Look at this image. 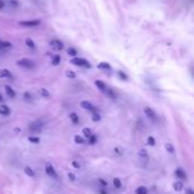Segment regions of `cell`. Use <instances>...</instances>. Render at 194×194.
Masks as SVG:
<instances>
[{"label": "cell", "mask_w": 194, "mask_h": 194, "mask_svg": "<svg viewBox=\"0 0 194 194\" xmlns=\"http://www.w3.org/2000/svg\"><path fill=\"white\" fill-rule=\"evenodd\" d=\"M71 63L74 64V65H77V66H84V68H87V69H90V68H92L90 63H89L87 60H85V58L74 57V58L71 60Z\"/></svg>", "instance_id": "cell-1"}, {"label": "cell", "mask_w": 194, "mask_h": 194, "mask_svg": "<svg viewBox=\"0 0 194 194\" xmlns=\"http://www.w3.org/2000/svg\"><path fill=\"white\" fill-rule=\"evenodd\" d=\"M17 65L25 68V69H33L34 68V63L29 58H22V60L17 61Z\"/></svg>", "instance_id": "cell-2"}, {"label": "cell", "mask_w": 194, "mask_h": 194, "mask_svg": "<svg viewBox=\"0 0 194 194\" xmlns=\"http://www.w3.org/2000/svg\"><path fill=\"white\" fill-rule=\"evenodd\" d=\"M40 21L39 19H33V21H21L19 25L22 26H26V27H33V26H38L40 25Z\"/></svg>", "instance_id": "cell-3"}, {"label": "cell", "mask_w": 194, "mask_h": 194, "mask_svg": "<svg viewBox=\"0 0 194 194\" xmlns=\"http://www.w3.org/2000/svg\"><path fill=\"white\" fill-rule=\"evenodd\" d=\"M144 113L146 114V116H147L150 120L157 121V114H155V112H154L151 107H144Z\"/></svg>", "instance_id": "cell-4"}, {"label": "cell", "mask_w": 194, "mask_h": 194, "mask_svg": "<svg viewBox=\"0 0 194 194\" xmlns=\"http://www.w3.org/2000/svg\"><path fill=\"white\" fill-rule=\"evenodd\" d=\"M45 170H46V174L53 178H56L57 177V174L54 169V167L50 165V163H46V167H45Z\"/></svg>", "instance_id": "cell-5"}, {"label": "cell", "mask_w": 194, "mask_h": 194, "mask_svg": "<svg viewBox=\"0 0 194 194\" xmlns=\"http://www.w3.org/2000/svg\"><path fill=\"white\" fill-rule=\"evenodd\" d=\"M50 47L54 48V49H56V50H62V49L64 48V45H63V42H62L61 40L54 39V40L50 41Z\"/></svg>", "instance_id": "cell-6"}, {"label": "cell", "mask_w": 194, "mask_h": 194, "mask_svg": "<svg viewBox=\"0 0 194 194\" xmlns=\"http://www.w3.org/2000/svg\"><path fill=\"white\" fill-rule=\"evenodd\" d=\"M81 107H84V108H86V110H88V111H92L93 113H95L97 112V108L90 103V102H88V100H84V102H81Z\"/></svg>", "instance_id": "cell-7"}, {"label": "cell", "mask_w": 194, "mask_h": 194, "mask_svg": "<svg viewBox=\"0 0 194 194\" xmlns=\"http://www.w3.org/2000/svg\"><path fill=\"white\" fill-rule=\"evenodd\" d=\"M41 128H42V123L40 121H34L30 126V130H32V131H40Z\"/></svg>", "instance_id": "cell-8"}, {"label": "cell", "mask_w": 194, "mask_h": 194, "mask_svg": "<svg viewBox=\"0 0 194 194\" xmlns=\"http://www.w3.org/2000/svg\"><path fill=\"white\" fill-rule=\"evenodd\" d=\"M0 78H13V74L6 69H0Z\"/></svg>", "instance_id": "cell-9"}, {"label": "cell", "mask_w": 194, "mask_h": 194, "mask_svg": "<svg viewBox=\"0 0 194 194\" xmlns=\"http://www.w3.org/2000/svg\"><path fill=\"white\" fill-rule=\"evenodd\" d=\"M9 113H10V108L7 105H5V104L0 105V114L1 115H8Z\"/></svg>", "instance_id": "cell-10"}, {"label": "cell", "mask_w": 194, "mask_h": 194, "mask_svg": "<svg viewBox=\"0 0 194 194\" xmlns=\"http://www.w3.org/2000/svg\"><path fill=\"white\" fill-rule=\"evenodd\" d=\"M5 90H6V94L10 97V98H14V97L16 96V93H15V90H14V89H13L10 86H6V87H5Z\"/></svg>", "instance_id": "cell-11"}, {"label": "cell", "mask_w": 194, "mask_h": 194, "mask_svg": "<svg viewBox=\"0 0 194 194\" xmlns=\"http://www.w3.org/2000/svg\"><path fill=\"white\" fill-rule=\"evenodd\" d=\"M95 85H96V87L99 89V90H102V92H106V86H105V84H104L103 81H100V80H96V81H95Z\"/></svg>", "instance_id": "cell-12"}, {"label": "cell", "mask_w": 194, "mask_h": 194, "mask_svg": "<svg viewBox=\"0 0 194 194\" xmlns=\"http://www.w3.org/2000/svg\"><path fill=\"white\" fill-rule=\"evenodd\" d=\"M135 192H136V194H147L149 193V190L145 186H138Z\"/></svg>", "instance_id": "cell-13"}, {"label": "cell", "mask_w": 194, "mask_h": 194, "mask_svg": "<svg viewBox=\"0 0 194 194\" xmlns=\"http://www.w3.org/2000/svg\"><path fill=\"white\" fill-rule=\"evenodd\" d=\"M183 187H184V184H183L182 182H175V183H174V189H175V191L181 192V191L183 190Z\"/></svg>", "instance_id": "cell-14"}, {"label": "cell", "mask_w": 194, "mask_h": 194, "mask_svg": "<svg viewBox=\"0 0 194 194\" xmlns=\"http://www.w3.org/2000/svg\"><path fill=\"white\" fill-rule=\"evenodd\" d=\"M175 174H176L177 177H179V178H182V179H186V174H185V171H183L182 169H177Z\"/></svg>", "instance_id": "cell-15"}, {"label": "cell", "mask_w": 194, "mask_h": 194, "mask_svg": "<svg viewBox=\"0 0 194 194\" xmlns=\"http://www.w3.org/2000/svg\"><path fill=\"white\" fill-rule=\"evenodd\" d=\"M82 132H84V136H85L86 138H90V137L93 136V132H92V130H90L89 128H84V129H82Z\"/></svg>", "instance_id": "cell-16"}, {"label": "cell", "mask_w": 194, "mask_h": 194, "mask_svg": "<svg viewBox=\"0 0 194 194\" xmlns=\"http://www.w3.org/2000/svg\"><path fill=\"white\" fill-rule=\"evenodd\" d=\"M70 119H71V121H72L74 124H77V123L79 122V116H78L77 113H71V114H70Z\"/></svg>", "instance_id": "cell-17"}, {"label": "cell", "mask_w": 194, "mask_h": 194, "mask_svg": "<svg viewBox=\"0 0 194 194\" xmlns=\"http://www.w3.org/2000/svg\"><path fill=\"white\" fill-rule=\"evenodd\" d=\"M24 171H25V174H26L27 176H30V177H33V176H34V171H33L29 166L24 167Z\"/></svg>", "instance_id": "cell-18"}, {"label": "cell", "mask_w": 194, "mask_h": 194, "mask_svg": "<svg viewBox=\"0 0 194 194\" xmlns=\"http://www.w3.org/2000/svg\"><path fill=\"white\" fill-rule=\"evenodd\" d=\"M74 142H76L77 144H85V138L81 137V136H79V135H76V136H74Z\"/></svg>", "instance_id": "cell-19"}, {"label": "cell", "mask_w": 194, "mask_h": 194, "mask_svg": "<svg viewBox=\"0 0 194 194\" xmlns=\"http://www.w3.org/2000/svg\"><path fill=\"white\" fill-rule=\"evenodd\" d=\"M25 43H26V46L30 47V48H35V45H34L33 40L30 39V38H26V39H25Z\"/></svg>", "instance_id": "cell-20"}, {"label": "cell", "mask_w": 194, "mask_h": 194, "mask_svg": "<svg viewBox=\"0 0 194 194\" xmlns=\"http://www.w3.org/2000/svg\"><path fill=\"white\" fill-rule=\"evenodd\" d=\"M0 47H1V48H10V47H11V43H10L9 41L0 40Z\"/></svg>", "instance_id": "cell-21"}, {"label": "cell", "mask_w": 194, "mask_h": 194, "mask_svg": "<svg viewBox=\"0 0 194 194\" xmlns=\"http://www.w3.org/2000/svg\"><path fill=\"white\" fill-rule=\"evenodd\" d=\"M98 68H99V69H104V70H111V66H110V64H107V63H99V64H98Z\"/></svg>", "instance_id": "cell-22"}, {"label": "cell", "mask_w": 194, "mask_h": 194, "mask_svg": "<svg viewBox=\"0 0 194 194\" xmlns=\"http://www.w3.org/2000/svg\"><path fill=\"white\" fill-rule=\"evenodd\" d=\"M113 184H114V186H115L116 189H120V187L122 186V183H121V181H120L119 178H114V179H113Z\"/></svg>", "instance_id": "cell-23"}, {"label": "cell", "mask_w": 194, "mask_h": 194, "mask_svg": "<svg viewBox=\"0 0 194 194\" xmlns=\"http://www.w3.org/2000/svg\"><path fill=\"white\" fill-rule=\"evenodd\" d=\"M60 62H61V56H58V55H56V56H54V58H53V65H58L60 64Z\"/></svg>", "instance_id": "cell-24"}, {"label": "cell", "mask_w": 194, "mask_h": 194, "mask_svg": "<svg viewBox=\"0 0 194 194\" xmlns=\"http://www.w3.org/2000/svg\"><path fill=\"white\" fill-rule=\"evenodd\" d=\"M29 142H31V143H33V144H38V143L40 142V139H39L38 137H34V136H30V137H29Z\"/></svg>", "instance_id": "cell-25"}, {"label": "cell", "mask_w": 194, "mask_h": 194, "mask_svg": "<svg viewBox=\"0 0 194 194\" xmlns=\"http://www.w3.org/2000/svg\"><path fill=\"white\" fill-rule=\"evenodd\" d=\"M147 144H149L150 146H154V145H155V139H154V137L150 136V137L147 138Z\"/></svg>", "instance_id": "cell-26"}, {"label": "cell", "mask_w": 194, "mask_h": 194, "mask_svg": "<svg viewBox=\"0 0 194 194\" xmlns=\"http://www.w3.org/2000/svg\"><path fill=\"white\" fill-rule=\"evenodd\" d=\"M166 149H167V151H168V152H170V153H174V152H175L174 146H173L171 144H169V143H167V144H166Z\"/></svg>", "instance_id": "cell-27"}, {"label": "cell", "mask_w": 194, "mask_h": 194, "mask_svg": "<svg viewBox=\"0 0 194 194\" xmlns=\"http://www.w3.org/2000/svg\"><path fill=\"white\" fill-rule=\"evenodd\" d=\"M68 54L71 55V56H76V55H77V50H76L74 48H69V49H68Z\"/></svg>", "instance_id": "cell-28"}, {"label": "cell", "mask_w": 194, "mask_h": 194, "mask_svg": "<svg viewBox=\"0 0 194 194\" xmlns=\"http://www.w3.org/2000/svg\"><path fill=\"white\" fill-rule=\"evenodd\" d=\"M92 118H93L94 121H99V120H100V116H99V114H98L97 112L93 113V116H92Z\"/></svg>", "instance_id": "cell-29"}, {"label": "cell", "mask_w": 194, "mask_h": 194, "mask_svg": "<svg viewBox=\"0 0 194 194\" xmlns=\"http://www.w3.org/2000/svg\"><path fill=\"white\" fill-rule=\"evenodd\" d=\"M139 157H142V158H147V152H146L145 150H140V151H139Z\"/></svg>", "instance_id": "cell-30"}, {"label": "cell", "mask_w": 194, "mask_h": 194, "mask_svg": "<svg viewBox=\"0 0 194 194\" xmlns=\"http://www.w3.org/2000/svg\"><path fill=\"white\" fill-rule=\"evenodd\" d=\"M68 176H69V179H70L71 182H74V181H76V175H74V174L69 173V174H68Z\"/></svg>", "instance_id": "cell-31"}, {"label": "cell", "mask_w": 194, "mask_h": 194, "mask_svg": "<svg viewBox=\"0 0 194 194\" xmlns=\"http://www.w3.org/2000/svg\"><path fill=\"white\" fill-rule=\"evenodd\" d=\"M40 93H41V95H42V96H45V97L49 96V93H48V90H46V89H43V88L40 90Z\"/></svg>", "instance_id": "cell-32"}, {"label": "cell", "mask_w": 194, "mask_h": 194, "mask_svg": "<svg viewBox=\"0 0 194 194\" xmlns=\"http://www.w3.org/2000/svg\"><path fill=\"white\" fill-rule=\"evenodd\" d=\"M96 140H97V137L95 136V135H93V136L89 138V143H90V144H95V143H96Z\"/></svg>", "instance_id": "cell-33"}, {"label": "cell", "mask_w": 194, "mask_h": 194, "mask_svg": "<svg viewBox=\"0 0 194 194\" xmlns=\"http://www.w3.org/2000/svg\"><path fill=\"white\" fill-rule=\"evenodd\" d=\"M66 76H68L69 78H76V73H74L73 71H68V72H66Z\"/></svg>", "instance_id": "cell-34"}, {"label": "cell", "mask_w": 194, "mask_h": 194, "mask_svg": "<svg viewBox=\"0 0 194 194\" xmlns=\"http://www.w3.org/2000/svg\"><path fill=\"white\" fill-rule=\"evenodd\" d=\"M119 77H121L123 80H127V79H128V77H127V76H126L123 72H119Z\"/></svg>", "instance_id": "cell-35"}, {"label": "cell", "mask_w": 194, "mask_h": 194, "mask_svg": "<svg viewBox=\"0 0 194 194\" xmlns=\"http://www.w3.org/2000/svg\"><path fill=\"white\" fill-rule=\"evenodd\" d=\"M72 166H73L74 168H78V169L81 167V166H80V163H79V162H77V161H73V162H72Z\"/></svg>", "instance_id": "cell-36"}, {"label": "cell", "mask_w": 194, "mask_h": 194, "mask_svg": "<svg viewBox=\"0 0 194 194\" xmlns=\"http://www.w3.org/2000/svg\"><path fill=\"white\" fill-rule=\"evenodd\" d=\"M24 98H26L27 100H31V95H30L29 93H25V94H24Z\"/></svg>", "instance_id": "cell-37"}, {"label": "cell", "mask_w": 194, "mask_h": 194, "mask_svg": "<svg viewBox=\"0 0 194 194\" xmlns=\"http://www.w3.org/2000/svg\"><path fill=\"white\" fill-rule=\"evenodd\" d=\"M107 93H108V96H110V97H112V98H115V95L113 94V92H112V90H108Z\"/></svg>", "instance_id": "cell-38"}, {"label": "cell", "mask_w": 194, "mask_h": 194, "mask_svg": "<svg viewBox=\"0 0 194 194\" xmlns=\"http://www.w3.org/2000/svg\"><path fill=\"white\" fill-rule=\"evenodd\" d=\"M99 183H100V185H102V186H106V185H107V184H106V182H105V181H102V179H99Z\"/></svg>", "instance_id": "cell-39"}, {"label": "cell", "mask_w": 194, "mask_h": 194, "mask_svg": "<svg viewBox=\"0 0 194 194\" xmlns=\"http://www.w3.org/2000/svg\"><path fill=\"white\" fill-rule=\"evenodd\" d=\"M186 194H194V191L193 190H191V189H189V190L186 191Z\"/></svg>", "instance_id": "cell-40"}, {"label": "cell", "mask_w": 194, "mask_h": 194, "mask_svg": "<svg viewBox=\"0 0 194 194\" xmlns=\"http://www.w3.org/2000/svg\"><path fill=\"white\" fill-rule=\"evenodd\" d=\"M3 6H5L3 1H2V0H0V9H2V8H3Z\"/></svg>", "instance_id": "cell-41"}, {"label": "cell", "mask_w": 194, "mask_h": 194, "mask_svg": "<svg viewBox=\"0 0 194 194\" xmlns=\"http://www.w3.org/2000/svg\"><path fill=\"white\" fill-rule=\"evenodd\" d=\"M0 102H2V96L0 95Z\"/></svg>", "instance_id": "cell-42"}]
</instances>
